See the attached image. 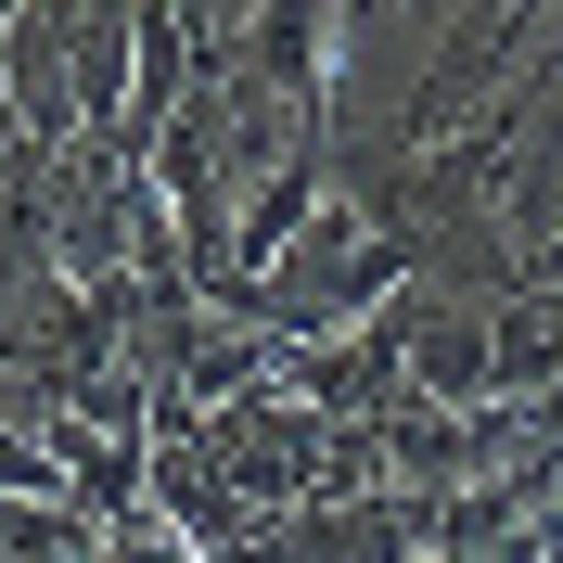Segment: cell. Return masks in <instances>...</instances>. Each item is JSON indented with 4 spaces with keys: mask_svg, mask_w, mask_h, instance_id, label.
I'll list each match as a JSON object with an SVG mask.
<instances>
[{
    "mask_svg": "<svg viewBox=\"0 0 563 563\" xmlns=\"http://www.w3.org/2000/svg\"><path fill=\"white\" fill-rule=\"evenodd\" d=\"M397 397L487 410L499 397V308H410V372H397Z\"/></svg>",
    "mask_w": 563,
    "mask_h": 563,
    "instance_id": "1",
    "label": "cell"
},
{
    "mask_svg": "<svg viewBox=\"0 0 563 563\" xmlns=\"http://www.w3.org/2000/svg\"><path fill=\"white\" fill-rule=\"evenodd\" d=\"M320 192H333V141H295V154H282V167L244 192V218H231V282L282 269V244L320 218Z\"/></svg>",
    "mask_w": 563,
    "mask_h": 563,
    "instance_id": "2",
    "label": "cell"
},
{
    "mask_svg": "<svg viewBox=\"0 0 563 563\" xmlns=\"http://www.w3.org/2000/svg\"><path fill=\"white\" fill-rule=\"evenodd\" d=\"M526 282H538V295H563V218H551V231L526 244Z\"/></svg>",
    "mask_w": 563,
    "mask_h": 563,
    "instance_id": "3",
    "label": "cell"
},
{
    "mask_svg": "<svg viewBox=\"0 0 563 563\" xmlns=\"http://www.w3.org/2000/svg\"><path fill=\"white\" fill-rule=\"evenodd\" d=\"M551 512H563V474H551Z\"/></svg>",
    "mask_w": 563,
    "mask_h": 563,
    "instance_id": "4",
    "label": "cell"
}]
</instances>
